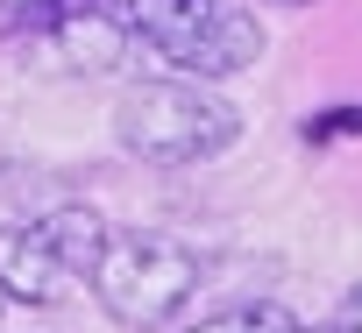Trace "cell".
Masks as SVG:
<instances>
[{
	"instance_id": "obj_4",
	"label": "cell",
	"mask_w": 362,
	"mask_h": 333,
	"mask_svg": "<svg viewBox=\"0 0 362 333\" xmlns=\"http://www.w3.org/2000/svg\"><path fill=\"white\" fill-rule=\"evenodd\" d=\"M22 29L43 36L71 71H114L135 43L114 0H22Z\"/></svg>"
},
{
	"instance_id": "obj_8",
	"label": "cell",
	"mask_w": 362,
	"mask_h": 333,
	"mask_svg": "<svg viewBox=\"0 0 362 333\" xmlns=\"http://www.w3.org/2000/svg\"><path fill=\"white\" fill-rule=\"evenodd\" d=\"M334 135H362V107H334V114L305 121V142H334Z\"/></svg>"
},
{
	"instance_id": "obj_11",
	"label": "cell",
	"mask_w": 362,
	"mask_h": 333,
	"mask_svg": "<svg viewBox=\"0 0 362 333\" xmlns=\"http://www.w3.org/2000/svg\"><path fill=\"white\" fill-rule=\"evenodd\" d=\"M291 333H305V326H291Z\"/></svg>"
},
{
	"instance_id": "obj_3",
	"label": "cell",
	"mask_w": 362,
	"mask_h": 333,
	"mask_svg": "<svg viewBox=\"0 0 362 333\" xmlns=\"http://www.w3.org/2000/svg\"><path fill=\"white\" fill-rule=\"evenodd\" d=\"M142 43L185 78H235L263 57V22L249 8H228V0H185L156 29H142Z\"/></svg>"
},
{
	"instance_id": "obj_9",
	"label": "cell",
	"mask_w": 362,
	"mask_h": 333,
	"mask_svg": "<svg viewBox=\"0 0 362 333\" xmlns=\"http://www.w3.org/2000/svg\"><path fill=\"white\" fill-rule=\"evenodd\" d=\"M327 333H362V284L341 298V312H334V326H327Z\"/></svg>"
},
{
	"instance_id": "obj_5",
	"label": "cell",
	"mask_w": 362,
	"mask_h": 333,
	"mask_svg": "<svg viewBox=\"0 0 362 333\" xmlns=\"http://www.w3.org/2000/svg\"><path fill=\"white\" fill-rule=\"evenodd\" d=\"M0 298H22V305H57L64 298V262L50 255V241L36 227L0 234Z\"/></svg>"
},
{
	"instance_id": "obj_6",
	"label": "cell",
	"mask_w": 362,
	"mask_h": 333,
	"mask_svg": "<svg viewBox=\"0 0 362 333\" xmlns=\"http://www.w3.org/2000/svg\"><path fill=\"white\" fill-rule=\"evenodd\" d=\"M36 234L50 241V255L64 262V277H93V262H100V248H107V220H100L93 206H57V213L36 220Z\"/></svg>"
},
{
	"instance_id": "obj_1",
	"label": "cell",
	"mask_w": 362,
	"mask_h": 333,
	"mask_svg": "<svg viewBox=\"0 0 362 333\" xmlns=\"http://www.w3.org/2000/svg\"><path fill=\"white\" fill-rule=\"evenodd\" d=\"M114 135H121L128 156L177 171V163H214L221 149H235L242 142V114L221 92H206L199 78H142V85L121 92Z\"/></svg>"
},
{
	"instance_id": "obj_2",
	"label": "cell",
	"mask_w": 362,
	"mask_h": 333,
	"mask_svg": "<svg viewBox=\"0 0 362 333\" xmlns=\"http://www.w3.org/2000/svg\"><path fill=\"white\" fill-rule=\"evenodd\" d=\"M93 298L107 305L114 326L149 333L163 319L185 312V298L199 291V255L170 234H142V227H107V248L93 262Z\"/></svg>"
},
{
	"instance_id": "obj_10",
	"label": "cell",
	"mask_w": 362,
	"mask_h": 333,
	"mask_svg": "<svg viewBox=\"0 0 362 333\" xmlns=\"http://www.w3.org/2000/svg\"><path fill=\"white\" fill-rule=\"evenodd\" d=\"M8 156H15V142H8V135H0V171H8Z\"/></svg>"
},
{
	"instance_id": "obj_13",
	"label": "cell",
	"mask_w": 362,
	"mask_h": 333,
	"mask_svg": "<svg viewBox=\"0 0 362 333\" xmlns=\"http://www.w3.org/2000/svg\"><path fill=\"white\" fill-rule=\"evenodd\" d=\"M0 305H8V298H0Z\"/></svg>"
},
{
	"instance_id": "obj_12",
	"label": "cell",
	"mask_w": 362,
	"mask_h": 333,
	"mask_svg": "<svg viewBox=\"0 0 362 333\" xmlns=\"http://www.w3.org/2000/svg\"><path fill=\"white\" fill-rule=\"evenodd\" d=\"M291 8H298V0H291Z\"/></svg>"
},
{
	"instance_id": "obj_7",
	"label": "cell",
	"mask_w": 362,
	"mask_h": 333,
	"mask_svg": "<svg viewBox=\"0 0 362 333\" xmlns=\"http://www.w3.org/2000/svg\"><path fill=\"white\" fill-rule=\"evenodd\" d=\"M298 319L284 312V305H235V312H214V319H199V326H185V333H291Z\"/></svg>"
}]
</instances>
